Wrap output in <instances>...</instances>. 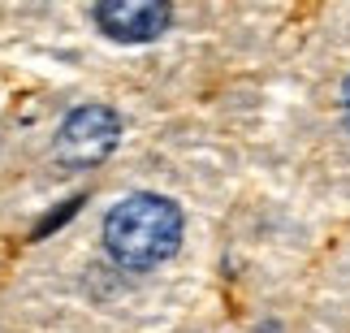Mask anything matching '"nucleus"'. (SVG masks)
<instances>
[{
    "label": "nucleus",
    "instance_id": "nucleus-3",
    "mask_svg": "<svg viewBox=\"0 0 350 333\" xmlns=\"http://www.w3.org/2000/svg\"><path fill=\"white\" fill-rule=\"evenodd\" d=\"M96 22L117 44H147L169 31L173 5L169 0H96Z\"/></svg>",
    "mask_w": 350,
    "mask_h": 333
},
{
    "label": "nucleus",
    "instance_id": "nucleus-1",
    "mask_svg": "<svg viewBox=\"0 0 350 333\" xmlns=\"http://www.w3.org/2000/svg\"><path fill=\"white\" fill-rule=\"evenodd\" d=\"M104 243L126 269H156L182 243V208L165 195H126L104 217Z\"/></svg>",
    "mask_w": 350,
    "mask_h": 333
},
{
    "label": "nucleus",
    "instance_id": "nucleus-4",
    "mask_svg": "<svg viewBox=\"0 0 350 333\" xmlns=\"http://www.w3.org/2000/svg\"><path fill=\"white\" fill-rule=\"evenodd\" d=\"M342 113H346V126H350V78H346V87H342Z\"/></svg>",
    "mask_w": 350,
    "mask_h": 333
},
{
    "label": "nucleus",
    "instance_id": "nucleus-2",
    "mask_svg": "<svg viewBox=\"0 0 350 333\" xmlns=\"http://www.w3.org/2000/svg\"><path fill=\"white\" fill-rule=\"evenodd\" d=\"M121 139V117L109 104H83L57 130V161L65 169H96L109 161Z\"/></svg>",
    "mask_w": 350,
    "mask_h": 333
}]
</instances>
